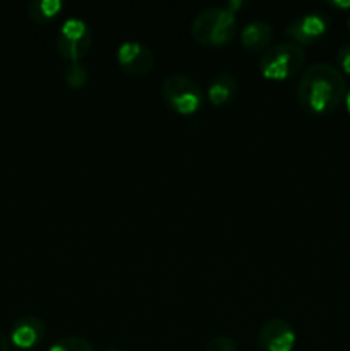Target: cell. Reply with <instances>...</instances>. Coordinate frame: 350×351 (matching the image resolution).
<instances>
[{"mask_svg":"<svg viewBox=\"0 0 350 351\" xmlns=\"http://www.w3.org/2000/svg\"><path fill=\"white\" fill-rule=\"evenodd\" d=\"M343 101H345L347 110H349V113H350V86H347V95H345V99H343Z\"/></svg>","mask_w":350,"mask_h":351,"instance_id":"cell-19","label":"cell"},{"mask_svg":"<svg viewBox=\"0 0 350 351\" xmlns=\"http://www.w3.org/2000/svg\"><path fill=\"white\" fill-rule=\"evenodd\" d=\"M329 5L333 7H338V9H349L350 7V0H347V2H342V0H333V2H329Z\"/></svg>","mask_w":350,"mask_h":351,"instance_id":"cell-18","label":"cell"},{"mask_svg":"<svg viewBox=\"0 0 350 351\" xmlns=\"http://www.w3.org/2000/svg\"><path fill=\"white\" fill-rule=\"evenodd\" d=\"M161 98L167 106L180 115H194L205 103L199 82L187 74H170L161 84Z\"/></svg>","mask_w":350,"mask_h":351,"instance_id":"cell-4","label":"cell"},{"mask_svg":"<svg viewBox=\"0 0 350 351\" xmlns=\"http://www.w3.org/2000/svg\"><path fill=\"white\" fill-rule=\"evenodd\" d=\"M64 3L60 0H33L27 3V14L38 24H45L54 19L62 10Z\"/></svg>","mask_w":350,"mask_h":351,"instance_id":"cell-12","label":"cell"},{"mask_svg":"<svg viewBox=\"0 0 350 351\" xmlns=\"http://www.w3.org/2000/svg\"><path fill=\"white\" fill-rule=\"evenodd\" d=\"M259 346L263 351H292L295 346L294 328L285 319H270L259 329Z\"/></svg>","mask_w":350,"mask_h":351,"instance_id":"cell-8","label":"cell"},{"mask_svg":"<svg viewBox=\"0 0 350 351\" xmlns=\"http://www.w3.org/2000/svg\"><path fill=\"white\" fill-rule=\"evenodd\" d=\"M0 351H9V339L0 331Z\"/></svg>","mask_w":350,"mask_h":351,"instance_id":"cell-17","label":"cell"},{"mask_svg":"<svg viewBox=\"0 0 350 351\" xmlns=\"http://www.w3.org/2000/svg\"><path fill=\"white\" fill-rule=\"evenodd\" d=\"M336 60H338L340 67H342L347 74H350V43L343 45V47L340 48L338 53H336Z\"/></svg>","mask_w":350,"mask_h":351,"instance_id":"cell-16","label":"cell"},{"mask_svg":"<svg viewBox=\"0 0 350 351\" xmlns=\"http://www.w3.org/2000/svg\"><path fill=\"white\" fill-rule=\"evenodd\" d=\"M237 89H239V81L235 75L232 72L223 71L211 79L206 96L213 106H225L237 95Z\"/></svg>","mask_w":350,"mask_h":351,"instance_id":"cell-10","label":"cell"},{"mask_svg":"<svg viewBox=\"0 0 350 351\" xmlns=\"http://www.w3.org/2000/svg\"><path fill=\"white\" fill-rule=\"evenodd\" d=\"M64 79L65 84L71 89H82L88 84L89 72L86 69V65H82L81 62H75V64H71L69 67H65Z\"/></svg>","mask_w":350,"mask_h":351,"instance_id":"cell-13","label":"cell"},{"mask_svg":"<svg viewBox=\"0 0 350 351\" xmlns=\"http://www.w3.org/2000/svg\"><path fill=\"white\" fill-rule=\"evenodd\" d=\"M191 33L202 47H225L237 33V17L226 7H206L192 21Z\"/></svg>","mask_w":350,"mask_h":351,"instance_id":"cell-2","label":"cell"},{"mask_svg":"<svg viewBox=\"0 0 350 351\" xmlns=\"http://www.w3.org/2000/svg\"><path fill=\"white\" fill-rule=\"evenodd\" d=\"M112 351H115V350H112Z\"/></svg>","mask_w":350,"mask_h":351,"instance_id":"cell-21","label":"cell"},{"mask_svg":"<svg viewBox=\"0 0 350 351\" xmlns=\"http://www.w3.org/2000/svg\"><path fill=\"white\" fill-rule=\"evenodd\" d=\"M271 40H273V27L268 21L256 19L246 24V27L240 33V41L244 48L249 51H261L264 48H270Z\"/></svg>","mask_w":350,"mask_h":351,"instance_id":"cell-11","label":"cell"},{"mask_svg":"<svg viewBox=\"0 0 350 351\" xmlns=\"http://www.w3.org/2000/svg\"><path fill=\"white\" fill-rule=\"evenodd\" d=\"M117 64L126 74L141 77L154 67V53L141 41H124L117 48Z\"/></svg>","mask_w":350,"mask_h":351,"instance_id":"cell-7","label":"cell"},{"mask_svg":"<svg viewBox=\"0 0 350 351\" xmlns=\"http://www.w3.org/2000/svg\"><path fill=\"white\" fill-rule=\"evenodd\" d=\"M328 17L319 10H312V12H305L292 19L285 27V33L294 43H299L302 47V45L316 43L318 40H321L328 31Z\"/></svg>","mask_w":350,"mask_h":351,"instance_id":"cell-6","label":"cell"},{"mask_svg":"<svg viewBox=\"0 0 350 351\" xmlns=\"http://www.w3.org/2000/svg\"><path fill=\"white\" fill-rule=\"evenodd\" d=\"M93 45V33L88 24L78 17H71L62 24L57 34V50L71 64L81 62Z\"/></svg>","mask_w":350,"mask_h":351,"instance_id":"cell-5","label":"cell"},{"mask_svg":"<svg viewBox=\"0 0 350 351\" xmlns=\"http://www.w3.org/2000/svg\"><path fill=\"white\" fill-rule=\"evenodd\" d=\"M347 27H349V34H350V16H349V19H347Z\"/></svg>","mask_w":350,"mask_h":351,"instance_id":"cell-20","label":"cell"},{"mask_svg":"<svg viewBox=\"0 0 350 351\" xmlns=\"http://www.w3.org/2000/svg\"><path fill=\"white\" fill-rule=\"evenodd\" d=\"M45 329L43 321L34 315H24L19 321L14 324L12 332H10V341L17 346V348L30 350L33 346L40 345L45 338Z\"/></svg>","mask_w":350,"mask_h":351,"instance_id":"cell-9","label":"cell"},{"mask_svg":"<svg viewBox=\"0 0 350 351\" xmlns=\"http://www.w3.org/2000/svg\"><path fill=\"white\" fill-rule=\"evenodd\" d=\"M305 50L299 43L285 41V43L271 45L259 58L261 74L271 81H283L294 77L304 71Z\"/></svg>","mask_w":350,"mask_h":351,"instance_id":"cell-3","label":"cell"},{"mask_svg":"<svg viewBox=\"0 0 350 351\" xmlns=\"http://www.w3.org/2000/svg\"><path fill=\"white\" fill-rule=\"evenodd\" d=\"M205 351H237V346L229 336H215L209 339Z\"/></svg>","mask_w":350,"mask_h":351,"instance_id":"cell-15","label":"cell"},{"mask_svg":"<svg viewBox=\"0 0 350 351\" xmlns=\"http://www.w3.org/2000/svg\"><path fill=\"white\" fill-rule=\"evenodd\" d=\"M347 95V81L342 71L328 62H318L304 69L297 84V99L302 110L311 115H326L342 105Z\"/></svg>","mask_w":350,"mask_h":351,"instance_id":"cell-1","label":"cell"},{"mask_svg":"<svg viewBox=\"0 0 350 351\" xmlns=\"http://www.w3.org/2000/svg\"><path fill=\"white\" fill-rule=\"evenodd\" d=\"M48 351H95L91 343L79 336H67V338L58 339Z\"/></svg>","mask_w":350,"mask_h":351,"instance_id":"cell-14","label":"cell"}]
</instances>
